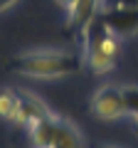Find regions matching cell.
Instances as JSON below:
<instances>
[{
    "mask_svg": "<svg viewBox=\"0 0 138 148\" xmlns=\"http://www.w3.org/2000/svg\"><path fill=\"white\" fill-rule=\"evenodd\" d=\"M84 64L79 49H62V47H42V49H30L15 57L12 72L27 77V79H64L77 74Z\"/></svg>",
    "mask_w": 138,
    "mask_h": 148,
    "instance_id": "obj_1",
    "label": "cell"
},
{
    "mask_svg": "<svg viewBox=\"0 0 138 148\" xmlns=\"http://www.w3.org/2000/svg\"><path fill=\"white\" fill-rule=\"evenodd\" d=\"M77 49L81 52L84 64L91 69V74L104 77V74L116 69V59L121 54V37L101 20V17H96L89 25L84 40L79 42Z\"/></svg>",
    "mask_w": 138,
    "mask_h": 148,
    "instance_id": "obj_2",
    "label": "cell"
},
{
    "mask_svg": "<svg viewBox=\"0 0 138 148\" xmlns=\"http://www.w3.org/2000/svg\"><path fill=\"white\" fill-rule=\"evenodd\" d=\"M32 148H84V136L64 116L49 114L27 128Z\"/></svg>",
    "mask_w": 138,
    "mask_h": 148,
    "instance_id": "obj_3",
    "label": "cell"
},
{
    "mask_svg": "<svg viewBox=\"0 0 138 148\" xmlns=\"http://www.w3.org/2000/svg\"><path fill=\"white\" fill-rule=\"evenodd\" d=\"M91 111L94 116L101 121H118V119H126V99H123V86L116 84H104L94 91L91 96Z\"/></svg>",
    "mask_w": 138,
    "mask_h": 148,
    "instance_id": "obj_4",
    "label": "cell"
},
{
    "mask_svg": "<svg viewBox=\"0 0 138 148\" xmlns=\"http://www.w3.org/2000/svg\"><path fill=\"white\" fill-rule=\"evenodd\" d=\"M99 12H101V0H74V3L67 8V27L74 32L77 47H79V42L84 40L89 25L99 17Z\"/></svg>",
    "mask_w": 138,
    "mask_h": 148,
    "instance_id": "obj_5",
    "label": "cell"
},
{
    "mask_svg": "<svg viewBox=\"0 0 138 148\" xmlns=\"http://www.w3.org/2000/svg\"><path fill=\"white\" fill-rule=\"evenodd\" d=\"M49 114H52L49 106L44 104L37 94L22 89L20 91V106H17V114H15V119H12V123L20 126V128H30L37 121H42L44 116H49Z\"/></svg>",
    "mask_w": 138,
    "mask_h": 148,
    "instance_id": "obj_6",
    "label": "cell"
},
{
    "mask_svg": "<svg viewBox=\"0 0 138 148\" xmlns=\"http://www.w3.org/2000/svg\"><path fill=\"white\" fill-rule=\"evenodd\" d=\"M99 17L106 22L118 37L138 35V8H133V10H101Z\"/></svg>",
    "mask_w": 138,
    "mask_h": 148,
    "instance_id": "obj_7",
    "label": "cell"
},
{
    "mask_svg": "<svg viewBox=\"0 0 138 148\" xmlns=\"http://www.w3.org/2000/svg\"><path fill=\"white\" fill-rule=\"evenodd\" d=\"M17 106H20V91L10 89V86H0V119L12 123Z\"/></svg>",
    "mask_w": 138,
    "mask_h": 148,
    "instance_id": "obj_8",
    "label": "cell"
},
{
    "mask_svg": "<svg viewBox=\"0 0 138 148\" xmlns=\"http://www.w3.org/2000/svg\"><path fill=\"white\" fill-rule=\"evenodd\" d=\"M123 99H126V111L128 116H138V86H123Z\"/></svg>",
    "mask_w": 138,
    "mask_h": 148,
    "instance_id": "obj_9",
    "label": "cell"
},
{
    "mask_svg": "<svg viewBox=\"0 0 138 148\" xmlns=\"http://www.w3.org/2000/svg\"><path fill=\"white\" fill-rule=\"evenodd\" d=\"M138 0H101V10H133Z\"/></svg>",
    "mask_w": 138,
    "mask_h": 148,
    "instance_id": "obj_10",
    "label": "cell"
},
{
    "mask_svg": "<svg viewBox=\"0 0 138 148\" xmlns=\"http://www.w3.org/2000/svg\"><path fill=\"white\" fill-rule=\"evenodd\" d=\"M15 3H17V0H0V15H3V12H8Z\"/></svg>",
    "mask_w": 138,
    "mask_h": 148,
    "instance_id": "obj_11",
    "label": "cell"
},
{
    "mask_svg": "<svg viewBox=\"0 0 138 148\" xmlns=\"http://www.w3.org/2000/svg\"><path fill=\"white\" fill-rule=\"evenodd\" d=\"M72 3H74V0H57V5H59V8H64V10H67Z\"/></svg>",
    "mask_w": 138,
    "mask_h": 148,
    "instance_id": "obj_12",
    "label": "cell"
},
{
    "mask_svg": "<svg viewBox=\"0 0 138 148\" xmlns=\"http://www.w3.org/2000/svg\"><path fill=\"white\" fill-rule=\"evenodd\" d=\"M96 148H121V146H111V143H101V146H96Z\"/></svg>",
    "mask_w": 138,
    "mask_h": 148,
    "instance_id": "obj_13",
    "label": "cell"
},
{
    "mask_svg": "<svg viewBox=\"0 0 138 148\" xmlns=\"http://www.w3.org/2000/svg\"><path fill=\"white\" fill-rule=\"evenodd\" d=\"M133 121H136V126H138V116H136V119H133Z\"/></svg>",
    "mask_w": 138,
    "mask_h": 148,
    "instance_id": "obj_14",
    "label": "cell"
}]
</instances>
